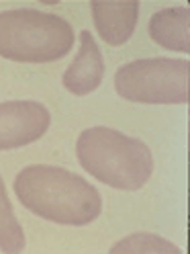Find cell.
Masks as SVG:
<instances>
[{
	"instance_id": "1",
	"label": "cell",
	"mask_w": 190,
	"mask_h": 254,
	"mask_svg": "<svg viewBox=\"0 0 190 254\" xmlns=\"http://www.w3.org/2000/svg\"><path fill=\"white\" fill-rule=\"evenodd\" d=\"M14 193L29 211L61 226H88L102 211L98 189L59 166L23 168L14 179Z\"/></svg>"
},
{
	"instance_id": "9",
	"label": "cell",
	"mask_w": 190,
	"mask_h": 254,
	"mask_svg": "<svg viewBox=\"0 0 190 254\" xmlns=\"http://www.w3.org/2000/svg\"><path fill=\"white\" fill-rule=\"evenodd\" d=\"M25 244V232L19 226V219L12 211L2 177H0V250L8 254L23 252Z\"/></svg>"
},
{
	"instance_id": "6",
	"label": "cell",
	"mask_w": 190,
	"mask_h": 254,
	"mask_svg": "<svg viewBox=\"0 0 190 254\" xmlns=\"http://www.w3.org/2000/svg\"><path fill=\"white\" fill-rule=\"evenodd\" d=\"M102 76H104V62L98 50V43L90 31H82L78 54L68 66V70L63 72L61 82L66 86V90H70L76 97H86V94L94 92L100 86Z\"/></svg>"
},
{
	"instance_id": "4",
	"label": "cell",
	"mask_w": 190,
	"mask_h": 254,
	"mask_svg": "<svg viewBox=\"0 0 190 254\" xmlns=\"http://www.w3.org/2000/svg\"><path fill=\"white\" fill-rule=\"evenodd\" d=\"M188 60H135L115 74V90L121 99L147 105L188 103Z\"/></svg>"
},
{
	"instance_id": "2",
	"label": "cell",
	"mask_w": 190,
	"mask_h": 254,
	"mask_svg": "<svg viewBox=\"0 0 190 254\" xmlns=\"http://www.w3.org/2000/svg\"><path fill=\"white\" fill-rule=\"evenodd\" d=\"M76 156L88 174L119 190H139L153 172L145 141L104 125L88 127L78 135Z\"/></svg>"
},
{
	"instance_id": "3",
	"label": "cell",
	"mask_w": 190,
	"mask_h": 254,
	"mask_svg": "<svg viewBox=\"0 0 190 254\" xmlns=\"http://www.w3.org/2000/svg\"><path fill=\"white\" fill-rule=\"evenodd\" d=\"M72 45L74 29L57 14L31 8L0 12V58L47 64L66 58Z\"/></svg>"
},
{
	"instance_id": "8",
	"label": "cell",
	"mask_w": 190,
	"mask_h": 254,
	"mask_svg": "<svg viewBox=\"0 0 190 254\" xmlns=\"http://www.w3.org/2000/svg\"><path fill=\"white\" fill-rule=\"evenodd\" d=\"M151 39L170 52L190 54V10L188 6H172L157 10L149 19Z\"/></svg>"
},
{
	"instance_id": "7",
	"label": "cell",
	"mask_w": 190,
	"mask_h": 254,
	"mask_svg": "<svg viewBox=\"0 0 190 254\" xmlns=\"http://www.w3.org/2000/svg\"><path fill=\"white\" fill-rule=\"evenodd\" d=\"M92 21L98 29V35L108 45H125L131 39L139 19V2L137 0H94L90 2Z\"/></svg>"
},
{
	"instance_id": "10",
	"label": "cell",
	"mask_w": 190,
	"mask_h": 254,
	"mask_svg": "<svg viewBox=\"0 0 190 254\" xmlns=\"http://www.w3.org/2000/svg\"><path fill=\"white\" fill-rule=\"evenodd\" d=\"M180 254V248L172 244L166 238L157 234H147V232H137L119 240L110 254Z\"/></svg>"
},
{
	"instance_id": "5",
	"label": "cell",
	"mask_w": 190,
	"mask_h": 254,
	"mask_svg": "<svg viewBox=\"0 0 190 254\" xmlns=\"http://www.w3.org/2000/svg\"><path fill=\"white\" fill-rule=\"evenodd\" d=\"M51 115L37 101L0 103V150H17L37 141L49 129Z\"/></svg>"
}]
</instances>
